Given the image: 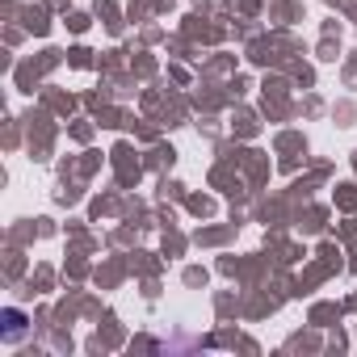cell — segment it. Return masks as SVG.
<instances>
[]
</instances>
